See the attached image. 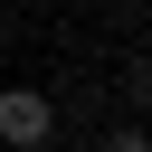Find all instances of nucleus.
<instances>
[{
    "mask_svg": "<svg viewBox=\"0 0 152 152\" xmlns=\"http://www.w3.org/2000/svg\"><path fill=\"white\" fill-rule=\"evenodd\" d=\"M104 152H152V133H133V124H124V133H104Z\"/></svg>",
    "mask_w": 152,
    "mask_h": 152,
    "instance_id": "obj_2",
    "label": "nucleus"
},
{
    "mask_svg": "<svg viewBox=\"0 0 152 152\" xmlns=\"http://www.w3.org/2000/svg\"><path fill=\"white\" fill-rule=\"evenodd\" d=\"M48 124H57V114H48V95H38V86H0V142L38 152V142H48Z\"/></svg>",
    "mask_w": 152,
    "mask_h": 152,
    "instance_id": "obj_1",
    "label": "nucleus"
},
{
    "mask_svg": "<svg viewBox=\"0 0 152 152\" xmlns=\"http://www.w3.org/2000/svg\"><path fill=\"white\" fill-rule=\"evenodd\" d=\"M133 104H152V57H133Z\"/></svg>",
    "mask_w": 152,
    "mask_h": 152,
    "instance_id": "obj_3",
    "label": "nucleus"
}]
</instances>
